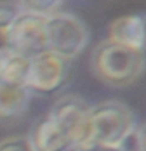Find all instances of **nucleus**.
Wrapping results in <instances>:
<instances>
[{
	"mask_svg": "<svg viewBox=\"0 0 146 151\" xmlns=\"http://www.w3.org/2000/svg\"><path fill=\"white\" fill-rule=\"evenodd\" d=\"M145 50L105 38L91 52V69L101 82L121 88L134 83L145 71Z\"/></svg>",
	"mask_w": 146,
	"mask_h": 151,
	"instance_id": "1",
	"label": "nucleus"
},
{
	"mask_svg": "<svg viewBox=\"0 0 146 151\" xmlns=\"http://www.w3.org/2000/svg\"><path fill=\"white\" fill-rule=\"evenodd\" d=\"M135 127V116L124 102L108 99L91 106L89 142L120 145Z\"/></svg>",
	"mask_w": 146,
	"mask_h": 151,
	"instance_id": "2",
	"label": "nucleus"
},
{
	"mask_svg": "<svg viewBox=\"0 0 146 151\" xmlns=\"http://www.w3.org/2000/svg\"><path fill=\"white\" fill-rule=\"evenodd\" d=\"M47 50L71 61L88 44L87 25L71 13L57 11L47 16Z\"/></svg>",
	"mask_w": 146,
	"mask_h": 151,
	"instance_id": "3",
	"label": "nucleus"
},
{
	"mask_svg": "<svg viewBox=\"0 0 146 151\" xmlns=\"http://www.w3.org/2000/svg\"><path fill=\"white\" fill-rule=\"evenodd\" d=\"M91 106L75 94H64L54 102L47 116L71 142L82 146L89 142Z\"/></svg>",
	"mask_w": 146,
	"mask_h": 151,
	"instance_id": "4",
	"label": "nucleus"
},
{
	"mask_svg": "<svg viewBox=\"0 0 146 151\" xmlns=\"http://www.w3.org/2000/svg\"><path fill=\"white\" fill-rule=\"evenodd\" d=\"M68 71V60L54 54L52 50H44L30 57L25 87L30 90V93H50L66 82Z\"/></svg>",
	"mask_w": 146,
	"mask_h": 151,
	"instance_id": "5",
	"label": "nucleus"
},
{
	"mask_svg": "<svg viewBox=\"0 0 146 151\" xmlns=\"http://www.w3.org/2000/svg\"><path fill=\"white\" fill-rule=\"evenodd\" d=\"M47 17L21 11L9 28L11 49L27 57L47 50Z\"/></svg>",
	"mask_w": 146,
	"mask_h": 151,
	"instance_id": "6",
	"label": "nucleus"
},
{
	"mask_svg": "<svg viewBox=\"0 0 146 151\" xmlns=\"http://www.w3.org/2000/svg\"><path fill=\"white\" fill-rule=\"evenodd\" d=\"M108 40L132 49L145 50L146 19L140 14H126V16L116 17L108 28Z\"/></svg>",
	"mask_w": 146,
	"mask_h": 151,
	"instance_id": "7",
	"label": "nucleus"
},
{
	"mask_svg": "<svg viewBox=\"0 0 146 151\" xmlns=\"http://www.w3.org/2000/svg\"><path fill=\"white\" fill-rule=\"evenodd\" d=\"M30 106V90L24 85L0 82V121L21 118Z\"/></svg>",
	"mask_w": 146,
	"mask_h": 151,
	"instance_id": "8",
	"label": "nucleus"
},
{
	"mask_svg": "<svg viewBox=\"0 0 146 151\" xmlns=\"http://www.w3.org/2000/svg\"><path fill=\"white\" fill-rule=\"evenodd\" d=\"M28 139L35 151H58L66 145L74 143L57 127V124L47 115L35 124L31 135Z\"/></svg>",
	"mask_w": 146,
	"mask_h": 151,
	"instance_id": "9",
	"label": "nucleus"
},
{
	"mask_svg": "<svg viewBox=\"0 0 146 151\" xmlns=\"http://www.w3.org/2000/svg\"><path fill=\"white\" fill-rule=\"evenodd\" d=\"M28 66L30 57L9 49L3 55H0V82L25 87Z\"/></svg>",
	"mask_w": 146,
	"mask_h": 151,
	"instance_id": "10",
	"label": "nucleus"
},
{
	"mask_svg": "<svg viewBox=\"0 0 146 151\" xmlns=\"http://www.w3.org/2000/svg\"><path fill=\"white\" fill-rule=\"evenodd\" d=\"M22 11L39 14V16H50L58 11L63 0H16Z\"/></svg>",
	"mask_w": 146,
	"mask_h": 151,
	"instance_id": "11",
	"label": "nucleus"
},
{
	"mask_svg": "<svg viewBox=\"0 0 146 151\" xmlns=\"http://www.w3.org/2000/svg\"><path fill=\"white\" fill-rule=\"evenodd\" d=\"M21 11L16 0H0V25L11 27Z\"/></svg>",
	"mask_w": 146,
	"mask_h": 151,
	"instance_id": "12",
	"label": "nucleus"
},
{
	"mask_svg": "<svg viewBox=\"0 0 146 151\" xmlns=\"http://www.w3.org/2000/svg\"><path fill=\"white\" fill-rule=\"evenodd\" d=\"M0 151H35L28 137L11 135L0 140Z\"/></svg>",
	"mask_w": 146,
	"mask_h": 151,
	"instance_id": "13",
	"label": "nucleus"
},
{
	"mask_svg": "<svg viewBox=\"0 0 146 151\" xmlns=\"http://www.w3.org/2000/svg\"><path fill=\"white\" fill-rule=\"evenodd\" d=\"M80 151H122L120 145H105L96 143V142H88L80 146Z\"/></svg>",
	"mask_w": 146,
	"mask_h": 151,
	"instance_id": "14",
	"label": "nucleus"
},
{
	"mask_svg": "<svg viewBox=\"0 0 146 151\" xmlns=\"http://www.w3.org/2000/svg\"><path fill=\"white\" fill-rule=\"evenodd\" d=\"M9 28H11V27L0 25V55H3L5 52H8L9 49H11V40H9Z\"/></svg>",
	"mask_w": 146,
	"mask_h": 151,
	"instance_id": "15",
	"label": "nucleus"
},
{
	"mask_svg": "<svg viewBox=\"0 0 146 151\" xmlns=\"http://www.w3.org/2000/svg\"><path fill=\"white\" fill-rule=\"evenodd\" d=\"M138 137H140V146H141V151H146V124L138 126Z\"/></svg>",
	"mask_w": 146,
	"mask_h": 151,
	"instance_id": "16",
	"label": "nucleus"
}]
</instances>
